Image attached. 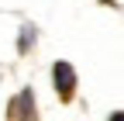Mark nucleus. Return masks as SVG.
Segmentation results:
<instances>
[{"label":"nucleus","mask_w":124,"mask_h":121,"mask_svg":"<svg viewBox=\"0 0 124 121\" xmlns=\"http://www.w3.org/2000/svg\"><path fill=\"white\" fill-rule=\"evenodd\" d=\"M110 121H124V111H117V114H110Z\"/></svg>","instance_id":"nucleus-3"},{"label":"nucleus","mask_w":124,"mask_h":121,"mask_svg":"<svg viewBox=\"0 0 124 121\" xmlns=\"http://www.w3.org/2000/svg\"><path fill=\"white\" fill-rule=\"evenodd\" d=\"M52 80H55L59 97L69 100L72 90H76V73H72V66H69V62H55V66H52Z\"/></svg>","instance_id":"nucleus-1"},{"label":"nucleus","mask_w":124,"mask_h":121,"mask_svg":"<svg viewBox=\"0 0 124 121\" xmlns=\"http://www.w3.org/2000/svg\"><path fill=\"white\" fill-rule=\"evenodd\" d=\"M21 31H24V35H21V52H28V45L35 42V28H31V24H24Z\"/></svg>","instance_id":"nucleus-2"}]
</instances>
